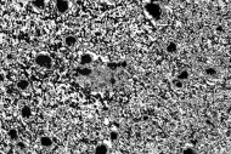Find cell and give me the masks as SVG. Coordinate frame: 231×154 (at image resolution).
Masks as SVG:
<instances>
[{"mask_svg":"<svg viewBox=\"0 0 231 154\" xmlns=\"http://www.w3.org/2000/svg\"><path fill=\"white\" fill-rule=\"evenodd\" d=\"M91 62H92V56L90 53H84V55H82V57H80V64H82V66H88V64H90Z\"/></svg>","mask_w":231,"mask_h":154,"instance_id":"6","label":"cell"},{"mask_svg":"<svg viewBox=\"0 0 231 154\" xmlns=\"http://www.w3.org/2000/svg\"><path fill=\"white\" fill-rule=\"evenodd\" d=\"M117 138H118V134H117L116 131H112V132H111V140L114 141V140H117Z\"/></svg>","mask_w":231,"mask_h":154,"instance_id":"16","label":"cell"},{"mask_svg":"<svg viewBox=\"0 0 231 154\" xmlns=\"http://www.w3.org/2000/svg\"><path fill=\"white\" fill-rule=\"evenodd\" d=\"M204 73H206L208 77H215V75L218 74V70H217L214 67H208V68H206Z\"/></svg>","mask_w":231,"mask_h":154,"instance_id":"12","label":"cell"},{"mask_svg":"<svg viewBox=\"0 0 231 154\" xmlns=\"http://www.w3.org/2000/svg\"><path fill=\"white\" fill-rule=\"evenodd\" d=\"M166 50H167V52H168V53H170V55H174V53H177V52H178V45H177L175 43H169V44L167 45Z\"/></svg>","mask_w":231,"mask_h":154,"instance_id":"9","label":"cell"},{"mask_svg":"<svg viewBox=\"0 0 231 154\" xmlns=\"http://www.w3.org/2000/svg\"><path fill=\"white\" fill-rule=\"evenodd\" d=\"M145 10L153 20H159L162 17V9L157 2H148L145 6Z\"/></svg>","mask_w":231,"mask_h":154,"instance_id":"1","label":"cell"},{"mask_svg":"<svg viewBox=\"0 0 231 154\" xmlns=\"http://www.w3.org/2000/svg\"><path fill=\"white\" fill-rule=\"evenodd\" d=\"M17 148L18 149H24L26 148V145L23 142H17Z\"/></svg>","mask_w":231,"mask_h":154,"instance_id":"17","label":"cell"},{"mask_svg":"<svg viewBox=\"0 0 231 154\" xmlns=\"http://www.w3.org/2000/svg\"><path fill=\"white\" fill-rule=\"evenodd\" d=\"M173 85H174V88L180 89V88H183V81H181V80H179V79H177V80H174V81H173Z\"/></svg>","mask_w":231,"mask_h":154,"instance_id":"15","label":"cell"},{"mask_svg":"<svg viewBox=\"0 0 231 154\" xmlns=\"http://www.w3.org/2000/svg\"><path fill=\"white\" fill-rule=\"evenodd\" d=\"M17 88H18L20 90H22V91L27 90V89L29 88V83H28V80H26V79H21V80H18V83H17Z\"/></svg>","mask_w":231,"mask_h":154,"instance_id":"8","label":"cell"},{"mask_svg":"<svg viewBox=\"0 0 231 154\" xmlns=\"http://www.w3.org/2000/svg\"><path fill=\"white\" fill-rule=\"evenodd\" d=\"M188 77H190V74H188L187 70H181V72L179 73V75H178V79L181 80V81H184V80H187V79H188Z\"/></svg>","mask_w":231,"mask_h":154,"instance_id":"13","label":"cell"},{"mask_svg":"<svg viewBox=\"0 0 231 154\" xmlns=\"http://www.w3.org/2000/svg\"><path fill=\"white\" fill-rule=\"evenodd\" d=\"M7 136L11 141H18V132L16 129H11L9 132H7Z\"/></svg>","mask_w":231,"mask_h":154,"instance_id":"10","label":"cell"},{"mask_svg":"<svg viewBox=\"0 0 231 154\" xmlns=\"http://www.w3.org/2000/svg\"><path fill=\"white\" fill-rule=\"evenodd\" d=\"M33 6L35 7V9H38V10H42V9H44L45 7V0H33Z\"/></svg>","mask_w":231,"mask_h":154,"instance_id":"11","label":"cell"},{"mask_svg":"<svg viewBox=\"0 0 231 154\" xmlns=\"http://www.w3.org/2000/svg\"><path fill=\"white\" fill-rule=\"evenodd\" d=\"M52 145H54V142H52V138H51V137H49V136H43V137L40 138V146H42V147H44V148H51Z\"/></svg>","mask_w":231,"mask_h":154,"instance_id":"4","label":"cell"},{"mask_svg":"<svg viewBox=\"0 0 231 154\" xmlns=\"http://www.w3.org/2000/svg\"><path fill=\"white\" fill-rule=\"evenodd\" d=\"M35 64L42 67V68H51L52 67V59L49 55H45V53H40L35 57Z\"/></svg>","mask_w":231,"mask_h":154,"instance_id":"2","label":"cell"},{"mask_svg":"<svg viewBox=\"0 0 231 154\" xmlns=\"http://www.w3.org/2000/svg\"><path fill=\"white\" fill-rule=\"evenodd\" d=\"M63 43H65L66 46H68V48H73V46L77 44V38L73 37V35H67V37L65 38Z\"/></svg>","mask_w":231,"mask_h":154,"instance_id":"5","label":"cell"},{"mask_svg":"<svg viewBox=\"0 0 231 154\" xmlns=\"http://www.w3.org/2000/svg\"><path fill=\"white\" fill-rule=\"evenodd\" d=\"M107 147L105 146V145H100L96 149H95V153H97V154H105V153H107Z\"/></svg>","mask_w":231,"mask_h":154,"instance_id":"14","label":"cell"},{"mask_svg":"<svg viewBox=\"0 0 231 154\" xmlns=\"http://www.w3.org/2000/svg\"><path fill=\"white\" fill-rule=\"evenodd\" d=\"M21 115H22V118H24V119H28V118L32 116V109L29 108V106H23V107H22V109H21Z\"/></svg>","mask_w":231,"mask_h":154,"instance_id":"7","label":"cell"},{"mask_svg":"<svg viewBox=\"0 0 231 154\" xmlns=\"http://www.w3.org/2000/svg\"><path fill=\"white\" fill-rule=\"evenodd\" d=\"M184 153H195V149L193 148H185Z\"/></svg>","mask_w":231,"mask_h":154,"instance_id":"18","label":"cell"},{"mask_svg":"<svg viewBox=\"0 0 231 154\" xmlns=\"http://www.w3.org/2000/svg\"><path fill=\"white\" fill-rule=\"evenodd\" d=\"M69 9V4L67 0H56V10L60 13H66Z\"/></svg>","mask_w":231,"mask_h":154,"instance_id":"3","label":"cell"},{"mask_svg":"<svg viewBox=\"0 0 231 154\" xmlns=\"http://www.w3.org/2000/svg\"><path fill=\"white\" fill-rule=\"evenodd\" d=\"M110 1H116V0H110Z\"/></svg>","mask_w":231,"mask_h":154,"instance_id":"19","label":"cell"}]
</instances>
